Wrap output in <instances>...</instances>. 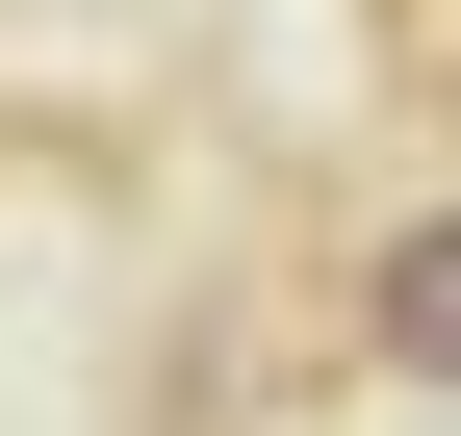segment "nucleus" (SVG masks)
<instances>
[{"mask_svg":"<svg viewBox=\"0 0 461 436\" xmlns=\"http://www.w3.org/2000/svg\"><path fill=\"white\" fill-rule=\"evenodd\" d=\"M359 359H384V386H436V411H461V180H436V205H384V232H359Z\"/></svg>","mask_w":461,"mask_h":436,"instance_id":"obj_1","label":"nucleus"},{"mask_svg":"<svg viewBox=\"0 0 461 436\" xmlns=\"http://www.w3.org/2000/svg\"><path fill=\"white\" fill-rule=\"evenodd\" d=\"M436 103H461V0H436Z\"/></svg>","mask_w":461,"mask_h":436,"instance_id":"obj_2","label":"nucleus"}]
</instances>
